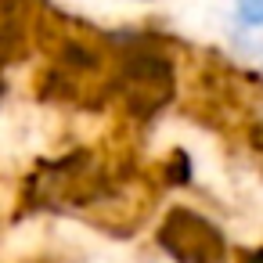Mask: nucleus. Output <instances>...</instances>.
Masks as SVG:
<instances>
[{"instance_id":"f257e3e1","label":"nucleus","mask_w":263,"mask_h":263,"mask_svg":"<svg viewBox=\"0 0 263 263\" xmlns=\"http://www.w3.org/2000/svg\"><path fill=\"white\" fill-rule=\"evenodd\" d=\"M159 241L180 263H220L223 259V234L191 209H173L159 227Z\"/></svg>"},{"instance_id":"f03ea898","label":"nucleus","mask_w":263,"mask_h":263,"mask_svg":"<svg viewBox=\"0 0 263 263\" xmlns=\"http://www.w3.org/2000/svg\"><path fill=\"white\" fill-rule=\"evenodd\" d=\"M234 11H238V22L245 26H263V0H234Z\"/></svg>"},{"instance_id":"7ed1b4c3","label":"nucleus","mask_w":263,"mask_h":263,"mask_svg":"<svg viewBox=\"0 0 263 263\" xmlns=\"http://www.w3.org/2000/svg\"><path fill=\"white\" fill-rule=\"evenodd\" d=\"M0 94H4V80H0Z\"/></svg>"}]
</instances>
